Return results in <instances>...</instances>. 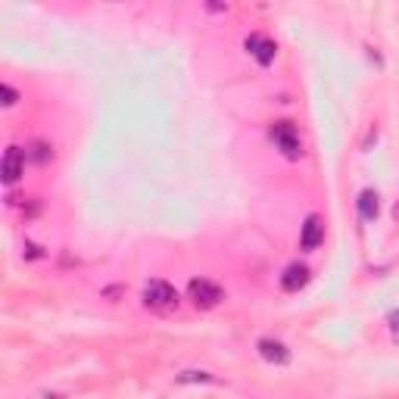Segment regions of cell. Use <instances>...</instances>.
Here are the masks:
<instances>
[{"label":"cell","mask_w":399,"mask_h":399,"mask_svg":"<svg viewBox=\"0 0 399 399\" xmlns=\"http://www.w3.org/2000/svg\"><path fill=\"white\" fill-rule=\"evenodd\" d=\"M325 240V222L322 215H306V222H303V234H300V247L303 249H318Z\"/></svg>","instance_id":"cell-7"},{"label":"cell","mask_w":399,"mask_h":399,"mask_svg":"<svg viewBox=\"0 0 399 399\" xmlns=\"http://www.w3.org/2000/svg\"><path fill=\"white\" fill-rule=\"evenodd\" d=\"M356 206H359V215H362V222H374L381 213V197H378V191H362L359 193V200H356Z\"/></svg>","instance_id":"cell-9"},{"label":"cell","mask_w":399,"mask_h":399,"mask_svg":"<svg viewBox=\"0 0 399 399\" xmlns=\"http://www.w3.org/2000/svg\"><path fill=\"white\" fill-rule=\"evenodd\" d=\"M175 381L178 384H213V374L209 371H197V369H191V371H181V374H175Z\"/></svg>","instance_id":"cell-10"},{"label":"cell","mask_w":399,"mask_h":399,"mask_svg":"<svg viewBox=\"0 0 399 399\" xmlns=\"http://www.w3.org/2000/svg\"><path fill=\"white\" fill-rule=\"evenodd\" d=\"M26 150L22 147H6L4 153V162H0V178H4V184H16L22 178V172H26Z\"/></svg>","instance_id":"cell-5"},{"label":"cell","mask_w":399,"mask_h":399,"mask_svg":"<svg viewBox=\"0 0 399 399\" xmlns=\"http://www.w3.org/2000/svg\"><path fill=\"white\" fill-rule=\"evenodd\" d=\"M256 349H259V356L269 365H291V359H293V353L287 349V343H281L275 337H262L259 343H256Z\"/></svg>","instance_id":"cell-6"},{"label":"cell","mask_w":399,"mask_h":399,"mask_svg":"<svg viewBox=\"0 0 399 399\" xmlns=\"http://www.w3.org/2000/svg\"><path fill=\"white\" fill-rule=\"evenodd\" d=\"M269 137L275 140V147L287 156V159H300L303 156V140H300V131H296L293 122H287V119L275 122L269 128Z\"/></svg>","instance_id":"cell-1"},{"label":"cell","mask_w":399,"mask_h":399,"mask_svg":"<svg viewBox=\"0 0 399 399\" xmlns=\"http://www.w3.org/2000/svg\"><path fill=\"white\" fill-rule=\"evenodd\" d=\"M0 97H4V106H13L19 100V94H16L13 84H0Z\"/></svg>","instance_id":"cell-12"},{"label":"cell","mask_w":399,"mask_h":399,"mask_svg":"<svg viewBox=\"0 0 399 399\" xmlns=\"http://www.w3.org/2000/svg\"><path fill=\"white\" fill-rule=\"evenodd\" d=\"M187 296L193 300L197 309H215L218 303L225 300V291L215 284V281H206V278H193L187 284Z\"/></svg>","instance_id":"cell-3"},{"label":"cell","mask_w":399,"mask_h":399,"mask_svg":"<svg viewBox=\"0 0 399 399\" xmlns=\"http://www.w3.org/2000/svg\"><path fill=\"white\" fill-rule=\"evenodd\" d=\"M390 325L399 327V312H393V315H390Z\"/></svg>","instance_id":"cell-14"},{"label":"cell","mask_w":399,"mask_h":399,"mask_svg":"<svg viewBox=\"0 0 399 399\" xmlns=\"http://www.w3.org/2000/svg\"><path fill=\"white\" fill-rule=\"evenodd\" d=\"M144 306L153 312H172L178 309V291L169 281H150L144 287Z\"/></svg>","instance_id":"cell-2"},{"label":"cell","mask_w":399,"mask_h":399,"mask_svg":"<svg viewBox=\"0 0 399 399\" xmlns=\"http://www.w3.org/2000/svg\"><path fill=\"white\" fill-rule=\"evenodd\" d=\"M306 284H309V269L303 262L287 265L284 275H281V291H287V293H296L300 287H306Z\"/></svg>","instance_id":"cell-8"},{"label":"cell","mask_w":399,"mask_h":399,"mask_svg":"<svg viewBox=\"0 0 399 399\" xmlns=\"http://www.w3.org/2000/svg\"><path fill=\"white\" fill-rule=\"evenodd\" d=\"M35 399H62V396H57V393H50V396H47V393H44V396H35Z\"/></svg>","instance_id":"cell-15"},{"label":"cell","mask_w":399,"mask_h":399,"mask_svg":"<svg viewBox=\"0 0 399 399\" xmlns=\"http://www.w3.org/2000/svg\"><path fill=\"white\" fill-rule=\"evenodd\" d=\"M244 47H247L249 57H253L256 62H259V66H271V62H275L278 44L271 41L269 35H259V31H256V35H249L247 41H244Z\"/></svg>","instance_id":"cell-4"},{"label":"cell","mask_w":399,"mask_h":399,"mask_svg":"<svg viewBox=\"0 0 399 399\" xmlns=\"http://www.w3.org/2000/svg\"><path fill=\"white\" fill-rule=\"evenodd\" d=\"M41 256H44V249H41V247L26 244V259H41Z\"/></svg>","instance_id":"cell-13"},{"label":"cell","mask_w":399,"mask_h":399,"mask_svg":"<svg viewBox=\"0 0 399 399\" xmlns=\"http://www.w3.org/2000/svg\"><path fill=\"white\" fill-rule=\"evenodd\" d=\"M28 159H35V162H50L53 159V147L50 144H44V140H35V144L26 150Z\"/></svg>","instance_id":"cell-11"}]
</instances>
